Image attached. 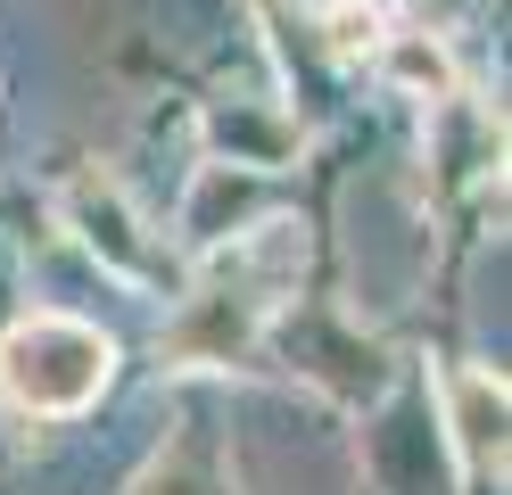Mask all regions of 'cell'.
<instances>
[{"instance_id":"obj_1","label":"cell","mask_w":512,"mask_h":495,"mask_svg":"<svg viewBox=\"0 0 512 495\" xmlns=\"http://www.w3.org/2000/svg\"><path fill=\"white\" fill-rule=\"evenodd\" d=\"M298 264H306L298 223L232 231V248L215 256V273L199 281V297H182V314L166 322V355L174 363H248L256 330L273 322L281 289L298 281Z\"/></svg>"},{"instance_id":"obj_2","label":"cell","mask_w":512,"mask_h":495,"mask_svg":"<svg viewBox=\"0 0 512 495\" xmlns=\"http://www.w3.org/2000/svg\"><path fill=\"white\" fill-rule=\"evenodd\" d=\"M108 372H116L108 330H91L75 314H25L0 339V388L25 413H83L108 388Z\"/></svg>"},{"instance_id":"obj_3","label":"cell","mask_w":512,"mask_h":495,"mask_svg":"<svg viewBox=\"0 0 512 495\" xmlns=\"http://www.w3.org/2000/svg\"><path fill=\"white\" fill-rule=\"evenodd\" d=\"M67 223L83 231V248L100 256L108 273H124V281H149V273H157V248H149V231H141L133 207H124V190H116V182L83 174V182L67 190Z\"/></svg>"},{"instance_id":"obj_4","label":"cell","mask_w":512,"mask_h":495,"mask_svg":"<svg viewBox=\"0 0 512 495\" xmlns=\"http://www.w3.org/2000/svg\"><path fill=\"white\" fill-rule=\"evenodd\" d=\"M207 149L223 165H248V174H281L298 157V124L273 99H215L207 108Z\"/></svg>"},{"instance_id":"obj_5","label":"cell","mask_w":512,"mask_h":495,"mask_svg":"<svg viewBox=\"0 0 512 495\" xmlns=\"http://www.w3.org/2000/svg\"><path fill=\"white\" fill-rule=\"evenodd\" d=\"M504 413H512V396H504L496 372L463 363V372L446 380V429H455L471 471H504Z\"/></svg>"},{"instance_id":"obj_6","label":"cell","mask_w":512,"mask_h":495,"mask_svg":"<svg viewBox=\"0 0 512 495\" xmlns=\"http://www.w3.org/2000/svg\"><path fill=\"white\" fill-rule=\"evenodd\" d=\"M380 75H389L397 91H413V99H430V108H438V99H455V58H446V42H438V33L430 25H413V33H380Z\"/></svg>"},{"instance_id":"obj_7","label":"cell","mask_w":512,"mask_h":495,"mask_svg":"<svg viewBox=\"0 0 512 495\" xmlns=\"http://www.w3.org/2000/svg\"><path fill=\"white\" fill-rule=\"evenodd\" d=\"M232 223H248V165H199V182H190V207H182V231L190 240H223Z\"/></svg>"},{"instance_id":"obj_8","label":"cell","mask_w":512,"mask_h":495,"mask_svg":"<svg viewBox=\"0 0 512 495\" xmlns=\"http://www.w3.org/2000/svg\"><path fill=\"white\" fill-rule=\"evenodd\" d=\"M380 33H389L380 0H339V9H323V42H331V58H372Z\"/></svg>"}]
</instances>
